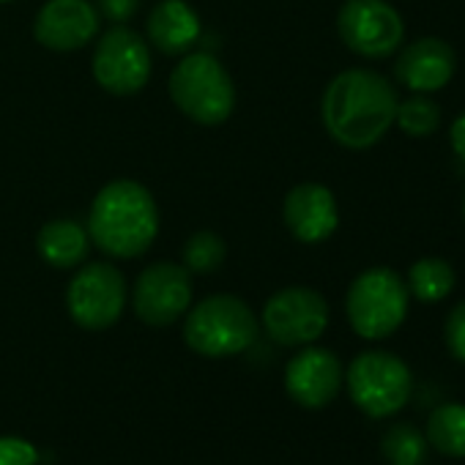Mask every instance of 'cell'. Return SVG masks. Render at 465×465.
<instances>
[{"mask_svg":"<svg viewBox=\"0 0 465 465\" xmlns=\"http://www.w3.org/2000/svg\"><path fill=\"white\" fill-rule=\"evenodd\" d=\"M397 104V91L383 74L345 69L326 85L321 118L334 143L351 151H364L391 129Z\"/></svg>","mask_w":465,"mask_h":465,"instance_id":"cell-1","label":"cell"},{"mask_svg":"<svg viewBox=\"0 0 465 465\" xmlns=\"http://www.w3.org/2000/svg\"><path fill=\"white\" fill-rule=\"evenodd\" d=\"M85 227L99 252L113 261H134L145 255L159 236V205L148 186L118 178L99 189Z\"/></svg>","mask_w":465,"mask_h":465,"instance_id":"cell-2","label":"cell"},{"mask_svg":"<svg viewBox=\"0 0 465 465\" xmlns=\"http://www.w3.org/2000/svg\"><path fill=\"white\" fill-rule=\"evenodd\" d=\"M261 321L252 307L230 293H216L189 307L183 321V342L205 359H230L258 342Z\"/></svg>","mask_w":465,"mask_h":465,"instance_id":"cell-3","label":"cell"},{"mask_svg":"<svg viewBox=\"0 0 465 465\" xmlns=\"http://www.w3.org/2000/svg\"><path fill=\"white\" fill-rule=\"evenodd\" d=\"M173 104L200 126H219L236 110V85L211 53H186L170 72Z\"/></svg>","mask_w":465,"mask_h":465,"instance_id":"cell-4","label":"cell"},{"mask_svg":"<svg viewBox=\"0 0 465 465\" xmlns=\"http://www.w3.org/2000/svg\"><path fill=\"white\" fill-rule=\"evenodd\" d=\"M351 329L364 340L391 337L408 315V285L386 266L361 272L345 296Z\"/></svg>","mask_w":465,"mask_h":465,"instance_id":"cell-5","label":"cell"},{"mask_svg":"<svg viewBox=\"0 0 465 465\" xmlns=\"http://www.w3.org/2000/svg\"><path fill=\"white\" fill-rule=\"evenodd\" d=\"M345 386L361 413L370 419H386L405 408L413 375L400 356L389 351H364L348 364Z\"/></svg>","mask_w":465,"mask_h":465,"instance_id":"cell-6","label":"cell"},{"mask_svg":"<svg viewBox=\"0 0 465 465\" xmlns=\"http://www.w3.org/2000/svg\"><path fill=\"white\" fill-rule=\"evenodd\" d=\"M129 285L113 263H83L66 288V310L72 321L85 331H104L115 326L126 310Z\"/></svg>","mask_w":465,"mask_h":465,"instance_id":"cell-7","label":"cell"},{"mask_svg":"<svg viewBox=\"0 0 465 465\" xmlns=\"http://www.w3.org/2000/svg\"><path fill=\"white\" fill-rule=\"evenodd\" d=\"M151 69L153 58L148 42L126 25H113L94 47V80L113 96L140 94L151 80Z\"/></svg>","mask_w":465,"mask_h":465,"instance_id":"cell-8","label":"cell"},{"mask_svg":"<svg viewBox=\"0 0 465 465\" xmlns=\"http://www.w3.org/2000/svg\"><path fill=\"white\" fill-rule=\"evenodd\" d=\"M261 323L272 342L282 348H304L323 337L329 326V304L312 288H282L266 302Z\"/></svg>","mask_w":465,"mask_h":465,"instance_id":"cell-9","label":"cell"},{"mask_svg":"<svg viewBox=\"0 0 465 465\" xmlns=\"http://www.w3.org/2000/svg\"><path fill=\"white\" fill-rule=\"evenodd\" d=\"M342 45L361 58H389L405 36L402 17L386 0H345L337 15Z\"/></svg>","mask_w":465,"mask_h":465,"instance_id":"cell-10","label":"cell"},{"mask_svg":"<svg viewBox=\"0 0 465 465\" xmlns=\"http://www.w3.org/2000/svg\"><path fill=\"white\" fill-rule=\"evenodd\" d=\"M132 307L145 326H173L192 307V274L173 261L145 266L134 280Z\"/></svg>","mask_w":465,"mask_h":465,"instance_id":"cell-11","label":"cell"},{"mask_svg":"<svg viewBox=\"0 0 465 465\" xmlns=\"http://www.w3.org/2000/svg\"><path fill=\"white\" fill-rule=\"evenodd\" d=\"M99 25L91 0H47L34 20V36L50 53H77L96 39Z\"/></svg>","mask_w":465,"mask_h":465,"instance_id":"cell-12","label":"cell"},{"mask_svg":"<svg viewBox=\"0 0 465 465\" xmlns=\"http://www.w3.org/2000/svg\"><path fill=\"white\" fill-rule=\"evenodd\" d=\"M342 389V364L329 348L304 345L285 367V391L307 411L326 408Z\"/></svg>","mask_w":465,"mask_h":465,"instance_id":"cell-13","label":"cell"},{"mask_svg":"<svg viewBox=\"0 0 465 465\" xmlns=\"http://www.w3.org/2000/svg\"><path fill=\"white\" fill-rule=\"evenodd\" d=\"M282 222L302 244H323L340 224L337 197L323 183H299L285 194Z\"/></svg>","mask_w":465,"mask_h":465,"instance_id":"cell-14","label":"cell"},{"mask_svg":"<svg viewBox=\"0 0 465 465\" xmlns=\"http://www.w3.org/2000/svg\"><path fill=\"white\" fill-rule=\"evenodd\" d=\"M457 69L454 50L435 36H424L411 42L397 64H394V77L400 85H405L413 94H432L440 91L451 83Z\"/></svg>","mask_w":465,"mask_h":465,"instance_id":"cell-15","label":"cell"},{"mask_svg":"<svg viewBox=\"0 0 465 465\" xmlns=\"http://www.w3.org/2000/svg\"><path fill=\"white\" fill-rule=\"evenodd\" d=\"M200 15L186 0H162V4L151 9L145 23L148 47L167 58H181L192 53V47L200 42Z\"/></svg>","mask_w":465,"mask_h":465,"instance_id":"cell-16","label":"cell"},{"mask_svg":"<svg viewBox=\"0 0 465 465\" xmlns=\"http://www.w3.org/2000/svg\"><path fill=\"white\" fill-rule=\"evenodd\" d=\"M91 236L88 227L77 219H53L47 222L36 236V252L39 258L58 269V272H74L80 269L91 255Z\"/></svg>","mask_w":465,"mask_h":465,"instance_id":"cell-17","label":"cell"},{"mask_svg":"<svg viewBox=\"0 0 465 465\" xmlns=\"http://www.w3.org/2000/svg\"><path fill=\"white\" fill-rule=\"evenodd\" d=\"M424 438L438 454L462 460L465 457V402L438 405L427 419Z\"/></svg>","mask_w":465,"mask_h":465,"instance_id":"cell-18","label":"cell"},{"mask_svg":"<svg viewBox=\"0 0 465 465\" xmlns=\"http://www.w3.org/2000/svg\"><path fill=\"white\" fill-rule=\"evenodd\" d=\"M454 269L443 258H421L408 272V293L424 304L443 302L454 291Z\"/></svg>","mask_w":465,"mask_h":465,"instance_id":"cell-19","label":"cell"},{"mask_svg":"<svg viewBox=\"0 0 465 465\" xmlns=\"http://www.w3.org/2000/svg\"><path fill=\"white\" fill-rule=\"evenodd\" d=\"M427 438L413 424H394L381 438V457L386 465H424L427 462Z\"/></svg>","mask_w":465,"mask_h":465,"instance_id":"cell-20","label":"cell"},{"mask_svg":"<svg viewBox=\"0 0 465 465\" xmlns=\"http://www.w3.org/2000/svg\"><path fill=\"white\" fill-rule=\"evenodd\" d=\"M224 258H227V244L222 236H216V232H211V230L192 232L183 244V250H181V266L189 274H200V277L219 272Z\"/></svg>","mask_w":465,"mask_h":465,"instance_id":"cell-21","label":"cell"},{"mask_svg":"<svg viewBox=\"0 0 465 465\" xmlns=\"http://www.w3.org/2000/svg\"><path fill=\"white\" fill-rule=\"evenodd\" d=\"M394 124L408 137H427L440 124V107L427 94H416V96H411V99H405V102L397 104Z\"/></svg>","mask_w":465,"mask_h":465,"instance_id":"cell-22","label":"cell"},{"mask_svg":"<svg viewBox=\"0 0 465 465\" xmlns=\"http://www.w3.org/2000/svg\"><path fill=\"white\" fill-rule=\"evenodd\" d=\"M443 337H446V348L449 353L465 364V302H460L449 318H446V326H443Z\"/></svg>","mask_w":465,"mask_h":465,"instance_id":"cell-23","label":"cell"},{"mask_svg":"<svg viewBox=\"0 0 465 465\" xmlns=\"http://www.w3.org/2000/svg\"><path fill=\"white\" fill-rule=\"evenodd\" d=\"M0 465H39V451L23 438H0Z\"/></svg>","mask_w":465,"mask_h":465,"instance_id":"cell-24","label":"cell"},{"mask_svg":"<svg viewBox=\"0 0 465 465\" xmlns=\"http://www.w3.org/2000/svg\"><path fill=\"white\" fill-rule=\"evenodd\" d=\"M94 9L110 25H126L137 15L140 0H94Z\"/></svg>","mask_w":465,"mask_h":465,"instance_id":"cell-25","label":"cell"},{"mask_svg":"<svg viewBox=\"0 0 465 465\" xmlns=\"http://www.w3.org/2000/svg\"><path fill=\"white\" fill-rule=\"evenodd\" d=\"M449 143H451L454 153L465 162V113H460V115L454 118V124H451V129H449Z\"/></svg>","mask_w":465,"mask_h":465,"instance_id":"cell-26","label":"cell"},{"mask_svg":"<svg viewBox=\"0 0 465 465\" xmlns=\"http://www.w3.org/2000/svg\"><path fill=\"white\" fill-rule=\"evenodd\" d=\"M462 216H465V197H462Z\"/></svg>","mask_w":465,"mask_h":465,"instance_id":"cell-27","label":"cell"},{"mask_svg":"<svg viewBox=\"0 0 465 465\" xmlns=\"http://www.w3.org/2000/svg\"><path fill=\"white\" fill-rule=\"evenodd\" d=\"M0 4H12V0H0Z\"/></svg>","mask_w":465,"mask_h":465,"instance_id":"cell-28","label":"cell"}]
</instances>
